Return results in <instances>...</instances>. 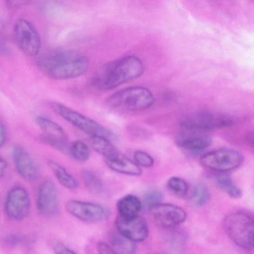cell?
<instances>
[{
  "label": "cell",
  "mask_w": 254,
  "mask_h": 254,
  "mask_svg": "<svg viewBox=\"0 0 254 254\" xmlns=\"http://www.w3.org/2000/svg\"><path fill=\"white\" fill-rule=\"evenodd\" d=\"M233 124V120L227 116L218 115L209 112H199L190 114L181 121V128L208 133L211 130L228 127Z\"/></svg>",
  "instance_id": "8"
},
{
  "label": "cell",
  "mask_w": 254,
  "mask_h": 254,
  "mask_svg": "<svg viewBox=\"0 0 254 254\" xmlns=\"http://www.w3.org/2000/svg\"><path fill=\"white\" fill-rule=\"evenodd\" d=\"M173 236L169 239V247H171V251H175V254H178V252L182 251L184 242V238L181 236L182 235L178 233H174Z\"/></svg>",
  "instance_id": "29"
},
{
  "label": "cell",
  "mask_w": 254,
  "mask_h": 254,
  "mask_svg": "<svg viewBox=\"0 0 254 254\" xmlns=\"http://www.w3.org/2000/svg\"><path fill=\"white\" fill-rule=\"evenodd\" d=\"M141 209L142 202L140 199L133 194H127L117 203L120 217L125 219H132L139 216Z\"/></svg>",
  "instance_id": "17"
},
{
  "label": "cell",
  "mask_w": 254,
  "mask_h": 254,
  "mask_svg": "<svg viewBox=\"0 0 254 254\" xmlns=\"http://www.w3.org/2000/svg\"><path fill=\"white\" fill-rule=\"evenodd\" d=\"M217 186L223 191H226L232 198L237 199L242 196V191L239 187H236L231 178L226 173H219L215 178Z\"/></svg>",
  "instance_id": "20"
},
{
  "label": "cell",
  "mask_w": 254,
  "mask_h": 254,
  "mask_svg": "<svg viewBox=\"0 0 254 254\" xmlns=\"http://www.w3.org/2000/svg\"><path fill=\"white\" fill-rule=\"evenodd\" d=\"M53 250L56 254H77L75 251L62 242L55 243L53 247Z\"/></svg>",
  "instance_id": "30"
},
{
  "label": "cell",
  "mask_w": 254,
  "mask_h": 254,
  "mask_svg": "<svg viewBox=\"0 0 254 254\" xmlns=\"http://www.w3.org/2000/svg\"><path fill=\"white\" fill-rule=\"evenodd\" d=\"M38 64L49 78L64 81L84 75L88 69L89 61L77 52L58 50L43 55L38 59Z\"/></svg>",
  "instance_id": "1"
},
{
  "label": "cell",
  "mask_w": 254,
  "mask_h": 254,
  "mask_svg": "<svg viewBox=\"0 0 254 254\" xmlns=\"http://www.w3.org/2000/svg\"><path fill=\"white\" fill-rule=\"evenodd\" d=\"M111 247L117 252L132 254L136 251V244L124 237L119 233H113L111 236Z\"/></svg>",
  "instance_id": "21"
},
{
  "label": "cell",
  "mask_w": 254,
  "mask_h": 254,
  "mask_svg": "<svg viewBox=\"0 0 254 254\" xmlns=\"http://www.w3.org/2000/svg\"><path fill=\"white\" fill-rule=\"evenodd\" d=\"M7 166L8 165H7L5 159L0 155V178H2L5 175L7 170Z\"/></svg>",
  "instance_id": "34"
},
{
  "label": "cell",
  "mask_w": 254,
  "mask_h": 254,
  "mask_svg": "<svg viewBox=\"0 0 254 254\" xmlns=\"http://www.w3.org/2000/svg\"><path fill=\"white\" fill-rule=\"evenodd\" d=\"M69 153L72 158L78 162H85L90 158V148L81 140H75L72 142L69 146Z\"/></svg>",
  "instance_id": "25"
},
{
  "label": "cell",
  "mask_w": 254,
  "mask_h": 254,
  "mask_svg": "<svg viewBox=\"0 0 254 254\" xmlns=\"http://www.w3.org/2000/svg\"><path fill=\"white\" fill-rule=\"evenodd\" d=\"M12 158L17 173L26 181H36L40 175V169L35 159L20 145H15L12 149Z\"/></svg>",
  "instance_id": "14"
},
{
  "label": "cell",
  "mask_w": 254,
  "mask_h": 254,
  "mask_svg": "<svg viewBox=\"0 0 254 254\" xmlns=\"http://www.w3.org/2000/svg\"><path fill=\"white\" fill-rule=\"evenodd\" d=\"M90 142H91L93 149L99 154H102L105 158L110 157L118 151L111 143V141L110 139L102 137V136L90 137Z\"/></svg>",
  "instance_id": "22"
},
{
  "label": "cell",
  "mask_w": 254,
  "mask_h": 254,
  "mask_svg": "<svg viewBox=\"0 0 254 254\" xmlns=\"http://www.w3.org/2000/svg\"><path fill=\"white\" fill-rule=\"evenodd\" d=\"M48 165L56 179L62 187L70 190L78 188L79 186L78 181L70 172H68L66 168L54 160H50Z\"/></svg>",
  "instance_id": "18"
},
{
  "label": "cell",
  "mask_w": 254,
  "mask_h": 254,
  "mask_svg": "<svg viewBox=\"0 0 254 254\" xmlns=\"http://www.w3.org/2000/svg\"><path fill=\"white\" fill-rule=\"evenodd\" d=\"M162 200H163V194L157 190H150L147 191L143 197L144 203L148 208L159 204L161 203Z\"/></svg>",
  "instance_id": "28"
},
{
  "label": "cell",
  "mask_w": 254,
  "mask_h": 254,
  "mask_svg": "<svg viewBox=\"0 0 254 254\" xmlns=\"http://www.w3.org/2000/svg\"><path fill=\"white\" fill-rule=\"evenodd\" d=\"M35 121L40 128L44 132L43 134L44 136L53 138V139L67 140V135L63 127L56 122L52 120L51 119L39 116V117H36Z\"/></svg>",
  "instance_id": "19"
},
{
  "label": "cell",
  "mask_w": 254,
  "mask_h": 254,
  "mask_svg": "<svg viewBox=\"0 0 254 254\" xmlns=\"http://www.w3.org/2000/svg\"><path fill=\"white\" fill-rule=\"evenodd\" d=\"M210 192L209 189L204 184H197L193 189L190 196V203L195 207L203 206L209 201Z\"/></svg>",
  "instance_id": "24"
},
{
  "label": "cell",
  "mask_w": 254,
  "mask_h": 254,
  "mask_svg": "<svg viewBox=\"0 0 254 254\" xmlns=\"http://www.w3.org/2000/svg\"><path fill=\"white\" fill-rule=\"evenodd\" d=\"M133 161L139 167L151 168L154 166V160L148 153L141 150L136 151L133 154Z\"/></svg>",
  "instance_id": "27"
},
{
  "label": "cell",
  "mask_w": 254,
  "mask_h": 254,
  "mask_svg": "<svg viewBox=\"0 0 254 254\" xmlns=\"http://www.w3.org/2000/svg\"><path fill=\"white\" fill-rule=\"evenodd\" d=\"M97 250L99 254H120L111 245L103 242L98 243Z\"/></svg>",
  "instance_id": "31"
},
{
  "label": "cell",
  "mask_w": 254,
  "mask_h": 254,
  "mask_svg": "<svg viewBox=\"0 0 254 254\" xmlns=\"http://www.w3.org/2000/svg\"><path fill=\"white\" fill-rule=\"evenodd\" d=\"M36 203L38 212L43 216H53L59 212V191L53 181L46 180L40 184Z\"/></svg>",
  "instance_id": "11"
},
{
  "label": "cell",
  "mask_w": 254,
  "mask_h": 254,
  "mask_svg": "<svg viewBox=\"0 0 254 254\" xmlns=\"http://www.w3.org/2000/svg\"><path fill=\"white\" fill-rule=\"evenodd\" d=\"M5 213L13 221H23L30 213L31 199L25 187L16 186L8 191L4 204Z\"/></svg>",
  "instance_id": "9"
},
{
  "label": "cell",
  "mask_w": 254,
  "mask_h": 254,
  "mask_svg": "<svg viewBox=\"0 0 254 254\" xmlns=\"http://www.w3.org/2000/svg\"><path fill=\"white\" fill-rule=\"evenodd\" d=\"M11 53L9 47L2 40L0 39V55L1 56H8Z\"/></svg>",
  "instance_id": "33"
},
{
  "label": "cell",
  "mask_w": 254,
  "mask_h": 254,
  "mask_svg": "<svg viewBox=\"0 0 254 254\" xmlns=\"http://www.w3.org/2000/svg\"><path fill=\"white\" fill-rule=\"evenodd\" d=\"M52 109L57 115L79 129L81 131L89 135L90 137L102 136L110 140L115 139L116 136L109 129L104 127L94 120L86 117L84 114L66 106L59 102H53L51 105Z\"/></svg>",
  "instance_id": "5"
},
{
  "label": "cell",
  "mask_w": 254,
  "mask_h": 254,
  "mask_svg": "<svg viewBox=\"0 0 254 254\" xmlns=\"http://www.w3.org/2000/svg\"><path fill=\"white\" fill-rule=\"evenodd\" d=\"M167 185L169 190L177 197L184 198L188 194V184L183 178L172 177L168 181Z\"/></svg>",
  "instance_id": "26"
},
{
  "label": "cell",
  "mask_w": 254,
  "mask_h": 254,
  "mask_svg": "<svg viewBox=\"0 0 254 254\" xmlns=\"http://www.w3.org/2000/svg\"><path fill=\"white\" fill-rule=\"evenodd\" d=\"M212 139L206 132L182 129L178 138V144L181 148L190 151H200L210 145Z\"/></svg>",
  "instance_id": "15"
},
{
  "label": "cell",
  "mask_w": 254,
  "mask_h": 254,
  "mask_svg": "<svg viewBox=\"0 0 254 254\" xmlns=\"http://www.w3.org/2000/svg\"><path fill=\"white\" fill-rule=\"evenodd\" d=\"M155 222L160 227L172 228L183 224L187 212L183 208L172 203H159L149 208Z\"/></svg>",
  "instance_id": "12"
},
{
  "label": "cell",
  "mask_w": 254,
  "mask_h": 254,
  "mask_svg": "<svg viewBox=\"0 0 254 254\" xmlns=\"http://www.w3.org/2000/svg\"><path fill=\"white\" fill-rule=\"evenodd\" d=\"M107 166L114 172L130 176H139L142 175V169L124 154L117 151L110 157L105 158Z\"/></svg>",
  "instance_id": "16"
},
{
  "label": "cell",
  "mask_w": 254,
  "mask_h": 254,
  "mask_svg": "<svg viewBox=\"0 0 254 254\" xmlns=\"http://www.w3.org/2000/svg\"><path fill=\"white\" fill-rule=\"evenodd\" d=\"M66 211L77 219L86 223H99L109 218L111 212L106 206L93 202L69 200L66 203Z\"/></svg>",
  "instance_id": "10"
},
{
  "label": "cell",
  "mask_w": 254,
  "mask_h": 254,
  "mask_svg": "<svg viewBox=\"0 0 254 254\" xmlns=\"http://www.w3.org/2000/svg\"><path fill=\"white\" fill-rule=\"evenodd\" d=\"M108 105L114 109L142 111L151 108L154 103V95L143 87H130L119 90L108 98Z\"/></svg>",
  "instance_id": "4"
},
{
  "label": "cell",
  "mask_w": 254,
  "mask_h": 254,
  "mask_svg": "<svg viewBox=\"0 0 254 254\" xmlns=\"http://www.w3.org/2000/svg\"><path fill=\"white\" fill-rule=\"evenodd\" d=\"M82 178L87 190L95 194H102L104 191V184L101 178L95 172L90 170L83 172Z\"/></svg>",
  "instance_id": "23"
},
{
  "label": "cell",
  "mask_w": 254,
  "mask_h": 254,
  "mask_svg": "<svg viewBox=\"0 0 254 254\" xmlns=\"http://www.w3.org/2000/svg\"><path fill=\"white\" fill-rule=\"evenodd\" d=\"M115 224L117 233L134 243L144 242L148 238V223L139 215L132 219H125L119 216L116 219Z\"/></svg>",
  "instance_id": "13"
},
{
  "label": "cell",
  "mask_w": 254,
  "mask_h": 254,
  "mask_svg": "<svg viewBox=\"0 0 254 254\" xmlns=\"http://www.w3.org/2000/svg\"><path fill=\"white\" fill-rule=\"evenodd\" d=\"M200 164L218 173H226L237 169L242 163V156L231 148H220L206 153L200 157Z\"/></svg>",
  "instance_id": "6"
},
{
  "label": "cell",
  "mask_w": 254,
  "mask_h": 254,
  "mask_svg": "<svg viewBox=\"0 0 254 254\" xmlns=\"http://www.w3.org/2000/svg\"><path fill=\"white\" fill-rule=\"evenodd\" d=\"M7 135L5 126L0 121V148H2L6 142Z\"/></svg>",
  "instance_id": "32"
},
{
  "label": "cell",
  "mask_w": 254,
  "mask_h": 254,
  "mask_svg": "<svg viewBox=\"0 0 254 254\" xmlns=\"http://www.w3.org/2000/svg\"><path fill=\"white\" fill-rule=\"evenodd\" d=\"M223 227L230 240L237 246L253 249L254 221L251 214L242 211L230 212L224 217Z\"/></svg>",
  "instance_id": "3"
},
{
  "label": "cell",
  "mask_w": 254,
  "mask_h": 254,
  "mask_svg": "<svg viewBox=\"0 0 254 254\" xmlns=\"http://www.w3.org/2000/svg\"><path fill=\"white\" fill-rule=\"evenodd\" d=\"M14 38L20 50L29 57L39 54L41 38L38 29L29 20L19 19L14 25Z\"/></svg>",
  "instance_id": "7"
},
{
  "label": "cell",
  "mask_w": 254,
  "mask_h": 254,
  "mask_svg": "<svg viewBox=\"0 0 254 254\" xmlns=\"http://www.w3.org/2000/svg\"><path fill=\"white\" fill-rule=\"evenodd\" d=\"M145 66L139 58L128 56L104 65L93 77V84L99 90H111L136 79L143 74Z\"/></svg>",
  "instance_id": "2"
}]
</instances>
